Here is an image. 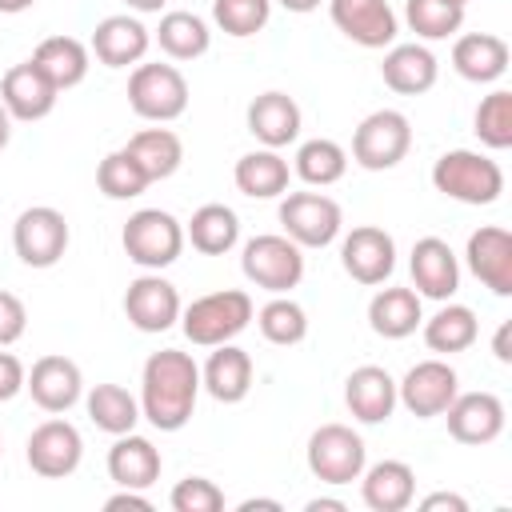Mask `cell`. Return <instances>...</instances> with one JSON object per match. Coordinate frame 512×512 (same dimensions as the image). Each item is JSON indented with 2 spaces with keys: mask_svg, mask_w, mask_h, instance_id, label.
I'll list each match as a JSON object with an SVG mask.
<instances>
[{
  "mask_svg": "<svg viewBox=\"0 0 512 512\" xmlns=\"http://www.w3.org/2000/svg\"><path fill=\"white\" fill-rule=\"evenodd\" d=\"M196 396H200V368L188 352L164 348L144 360L140 416H148V424H156L160 432H180L192 420Z\"/></svg>",
  "mask_w": 512,
  "mask_h": 512,
  "instance_id": "6da1fadb",
  "label": "cell"
},
{
  "mask_svg": "<svg viewBox=\"0 0 512 512\" xmlns=\"http://www.w3.org/2000/svg\"><path fill=\"white\" fill-rule=\"evenodd\" d=\"M432 184H436V192H444L460 204H496L504 192V172L496 160L456 148L432 164Z\"/></svg>",
  "mask_w": 512,
  "mask_h": 512,
  "instance_id": "7a4b0ae2",
  "label": "cell"
},
{
  "mask_svg": "<svg viewBox=\"0 0 512 512\" xmlns=\"http://www.w3.org/2000/svg\"><path fill=\"white\" fill-rule=\"evenodd\" d=\"M120 244H124V252H128L132 264H140L148 272H160V268H168V264L180 260L184 228L164 208H140V212L128 216V224L120 232Z\"/></svg>",
  "mask_w": 512,
  "mask_h": 512,
  "instance_id": "3957f363",
  "label": "cell"
},
{
  "mask_svg": "<svg viewBox=\"0 0 512 512\" xmlns=\"http://www.w3.org/2000/svg\"><path fill=\"white\" fill-rule=\"evenodd\" d=\"M184 336L200 348H216L228 344L232 336H240L252 320V300L240 288H224V292H208L200 300H192L184 312Z\"/></svg>",
  "mask_w": 512,
  "mask_h": 512,
  "instance_id": "277c9868",
  "label": "cell"
},
{
  "mask_svg": "<svg viewBox=\"0 0 512 512\" xmlns=\"http://www.w3.org/2000/svg\"><path fill=\"white\" fill-rule=\"evenodd\" d=\"M408 148H412V124L396 108H380V112L364 116L352 136V160L368 172L396 168L408 156Z\"/></svg>",
  "mask_w": 512,
  "mask_h": 512,
  "instance_id": "5b68a950",
  "label": "cell"
},
{
  "mask_svg": "<svg viewBox=\"0 0 512 512\" xmlns=\"http://www.w3.org/2000/svg\"><path fill=\"white\" fill-rule=\"evenodd\" d=\"M128 104L144 120H176L188 108V80L172 64H136L128 76Z\"/></svg>",
  "mask_w": 512,
  "mask_h": 512,
  "instance_id": "8992f818",
  "label": "cell"
},
{
  "mask_svg": "<svg viewBox=\"0 0 512 512\" xmlns=\"http://www.w3.org/2000/svg\"><path fill=\"white\" fill-rule=\"evenodd\" d=\"M240 268L244 276L256 284V288H268V292H288L304 280V256H300V244L288 240V236H252L244 244V256H240Z\"/></svg>",
  "mask_w": 512,
  "mask_h": 512,
  "instance_id": "52a82bcc",
  "label": "cell"
},
{
  "mask_svg": "<svg viewBox=\"0 0 512 512\" xmlns=\"http://www.w3.org/2000/svg\"><path fill=\"white\" fill-rule=\"evenodd\" d=\"M364 440L348 424H320L308 436V468L324 484H352L364 472Z\"/></svg>",
  "mask_w": 512,
  "mask_h": 512,
  "instance_id": "ba28073f",
  "label": "cell"
},
{
  "mask_svg": "<svg viewBox=\"0 0 512 512\" xmlns=\"http://www.w3.org/2000/svg\"><path fill=\"white\" fill-rule=\"evenodd\" d=\"M12 248L28 268H52L68 248V220L48 204L24 208L12 228Z\"/></svg>",
  "mask_w": 512,
  "mask_h": 512,
  "instance_id": "9c48e42d",
  "label": "cell"
},
{
  "mask_svg": "<svg viewBox=\"0 0 512 512\" xmlns=\"http://www.w3.org/2000/svg\"><path fill=\"white\" fill-rule=\"evenodd\" d=\"M280 224L300 248H324L340 232V204L324 192H292L280 200Z\"/></svg>",
  "mask_w": 512,
  "mask_h": 512,
  "instance_id": "30bf717a",
  "label": "cell"
},
{
  "mask_svg": "<svg viewBox=\"0 0 512 512\" xmlns=\"http://www.w3.org/2000/svg\"><path fill=\"white\" fill-rule=\"evenodd\" d=\"M456 392H460L456 368L444 364V360H420V364H412V368L404 372V380L396 384V400H400L412 416H420V420L440 416V412L452 404Z\"/></svg>",
  "mask_w": 512,
  "mask_h": 512,
  "instance_id": "8fae6325",
  "label": "cell"
},
{
  "mask_svg": "<svg viewBox=\"0 0 512 512\" xmlns=\"http://www.w3.org/2000/svg\"><path fill=\"white\" fill-rule=\"evenodd\" d=\"M80 456H84V440L68 420H44L28 436V464L44 480L72 476L80 468Z\"/></svg>",
  "mask_w": 512,
  "mask_h": 512,
  "instance_id": "7c38bea8",
  "label": "cell"
},
{
  "mask_svg": "<svg viewBox=\"0 0 512 512\" xmlns=\"http://www.w3.org/2000/svg\"><path fill=\"white\" fill-rule=\"evenodd\" d=\"M340 264L356 284H384L396 268V244L384 228L360 224L340 244Z\"/></svg>",
  "mask_w": 512,
  "mask_h": 512,
  "instance_id": "4fadbf2b",
  "label": "cell"
},
{
  "mask_svg": "<svg viewBox=\"0 0 512 512\" xmlns=\"http://www.w3.org/2000/svg\"><path fill=\"white\" fill-rule=\"evenodd\" d=\"M124 316L140 332H168L180 320V292H176V284H168L156 272L136 276L128 284V292H124Z\"/></svg>",
  "mask_w": 512,
  "mask_h": 512,
  "instance_id": "5bb4252c",
  "label": "cell"
},
{
  "mask_svg": "<svg viewBox=\"0 0 512 512\" xmlns=\"http://www.w3.org/2000/svg\"><path fill=\"white\" fill-rule=\"evenodd\" d=\"M440 416L460 444H492L504 432V404L492 392H456Z\"/></svg>",
  "mask_w": 512,
  "mask_h": 512,
  "instance_id": "9a60e30c",
  "label": "cell"
},
{
  "mask_svg": "<svg viewBox=\"0 0 512 512\" xmlns=\"http://www.w3.org/2000/svg\"><path fill=\"white\" fill-rule=\"evenodd\" d=\"M332 24L360 48H388L396 40V12L388 0H328Z\"/></svg>",
  "mask_w": 512,
  "mask_h": 512,
  "instance_id": "2e32d148",
  "label": "cell"
},
{
  "mask_svg": "<svg viewBox=\"0 0 512 512\" xmlns=\"http://www.w3.org/2000/svg\"><path fill=\"white\" fill-rule=\"evenodd\" d=\"M0 104L12 120H44L56 108V84L32 60L12 64L0 80Z\"/></svg>",
  "mask_w": 512,
  "mask_h": 512,
  "instance_id": "e0dca14e",
  "label": "cell"
},
{
  "mask_svg": "<svg viewBox=\"0 0 512 512\" xmlns=\"http://www.w3.org/2000/svg\"><path fill=\"white\" fill-rule=\"evenodd\" d=\"M464 256L484 288H492L496 296H512V236L504 228H496V224L476 228L468 236Z\"/></svg>",
  "mask_w": 512,
  "mask_h": 512,
  "instance_id": "ac0fdd59",
  "label": "cell"
},
{
  "mask_svg": "<svg viewBox=\"0 0 512 512\" xmlns=\"http://www.w3.org/2000/svg\"><path fill=\"white\" fill-rule=\"evenodd\" d=\"M412 284L420 296L428 300H448L456 288H460V264H456V252L448 248V240L440 236H424L412 244Z\"/></svg>",
  "mask_w": 512,
  "mask_h": 512,
  "instance_id": "d6986e66",
  "label": "cell"
},
{
  "mask_svg": "<svg viewBox=\"0 0 512 512\" xmlns=\"http://www.w3.org/2000/svg\"><path fill=\"white\" fill-rule=\"evenodd\" d=\"M24 388L44 412H68L84 392V376L68 356H40L24 376Z\"/></svg>",
  "mask_w": 512,
  "mask_h": 512,
  "instance_id": "ffe728a7",
  "label": "cell"
},
{
  "mask_svg": "<svg viewBox=\"0 0 512 512\" xmlns=\"http://www.w3.org/2000/svg\"><path fill=\"white\" fill-rule=\"evenodd\" d=\"M344 404L360 424H384L396 408V380L384 368L364 364L344 380Z\"/></svg>",
  "mask_w": 512,
  "mask_h": 512,
  "instance_id": "44dd1931",
  "label": "cell"
},
{
  "mask_svg": "<svg viewBox=\"0 0 512 512\" xmlns=\"http://www.w3.org/2000/svg\"><path fill=\"white\" fill-rule=\"evenodd\" d=\"M148 44H152V36L136 16H104L92 32V52L108 68H128V64L144 60Z\"/></svg>",
  "mask_w": 512,
  "mask_h": 512,
  "instance_id": "7402d4cb",
  "label": "cell"
},
{
  "mask_svg": "<svg viewBox=\"0 0 512 512\" xmlns=\"http://www.w3.org/2000/svg\"><path fill=\"white\" fill-rule=\"evenodd\" d=\"M248 132L264 148H284L300 136V104L284 92H260L248 104Z\"/></svg>",
  "mask_w": 512,
  "mask_h": 512,
  "instance_id": "603a6c76",
  "label": "cell"
},
{
  "mask_svg": "<svg viewBox=\"0 0 512 512\" xmlns=\"http://www.w3.org/2000/svg\"><path fill=\"white\" fill-rule=\"evenodd\" d=\"M108 476L120 488H152L160 480V448L148 436L124 432L108 448Z\"/></svg>",
  "mask_w": 512,
  "mask_h": 512,
  "instance_id": "cb8c5ba5",
  "label": "cell"
},
{
  "mask_svg": "<svg viewBox=\"0 0 512 512\" xmlns=\"http://www.w3.org/2000/svg\"><path fill=\"white\" fill-rule=\"evenodd\" d=\"M360 496L372 512H404L416 496V472L404 460H380L360 472Z\"/></svg>",
  "mask_w": 512,
  "mask_h": 512,
  "instance_id": "d4e9b609",
  "label": "cell"
},
{
  "mask_svg": "<svg viewBox=\"0 0 512 512\" xmlns=\"http://www.w3.org/2000/svg\"><path fill=\"white\" fill-rule=\"evenodd\" d=\"M200 384L208 388L212 400L240 404L252 388V356L236 344H216V352L208 356V364L200 372Z\"/></svg>",
  "mask_w": 512,
  "mask_h": 512,
  "instance_id": "484cf974",
  "label": "cell"
},
{
  "mask_svg": "<svg viewBox=\"0 0 512 512\" xmlns=\"http://www.w3.org/2000/svg\"><path fill=\"white\" fill-rule=\"evenodd\" d=\"M452 68L472 84H492L508 72V44L492 32H468L452 48Z\"/></svg>",
  "mask_w": 512,
  "mask_h": 512,
  "instance_id": "4316f807",
  "label": "cell"
},
{
  "mask_svg": "<svg viewBox=\"0 0 512 512\" xmlns=\"http://www.w3.org/2000/svg\"><path fill=\"white\" fill-rule=\"evenodd\" d=\"M380 76L392 92L420 96L436 84V56L424 44H396V48H388V56L380 64Z\"/></svg>",
  "mask_w": 512,
  "mask_h": 512,
  "instance_id": "83f0119b",
  "label": "cell"
},
{
  "mask_svg": "<svg viewBox=\"0 0 512 512\" xmlns=\"http://www.w3.org/2000/svg\"><path fill=\"white\" fill-rule=\"evenodd\" d=\"M420 320H424L420 316V292H412V288H380L368 304V324L384 340L412 336Z\"/></svg>",
  "mask_w": 512,
  "mask_h": 512,
  "instance_id": "f1b7e54d",
  "label": "cell"
},
{
  "mask_svg": "<svg viewBox=\"0 0 512 512\" xmlns=\"http://www.w3.org/2000/svg\"><path fill=\"white\" fill-rule=\"evenodd\" d=\"M236 188L252 200H272L280 192H288V160L276 152V148H260V152H248L236 160V172H232Z\"/></svg>",
  "mask_w": 512,
  "mask_h": 512,
  "instance_id": "f546056e",
  "label": "cell"
},
{
  "mask_svg": "<svg viewBox=\"0 0 512 512\" xmlns=\"http://www.w3.org/2000/svg\"><path fill=\"white\" fill-rule=\"evenodd\" d=\"M32 64L56 84V92H64V88H76L88 76V48L76 36H48L32 52Z\"/></svg>",
  "mask_w": 512,
  "mask_h": 512,
  "instance_id": "4dcf8cb0",
  "label": "cell"
},
{
  "mask_svg": "<svg viewBox=\"0 0 512 512\" xmlns=\"http://www.w3.org/2000/svg\"><path fill=\"white\" fill-rule=\"evenodd\" d=\"M188 240H192V248L204 252V256H224V252H232L236 240H240V220H236V212L224 208V204H204V208H196L192 220H188Z\"/></svg>",
  "mask_w": 512,
  "mask_h": 512,
  "instance_id": "1f68e13d",
  "label": "cell"
},
{
  "mask_svg": "<svg viewBox=\"0 0 512 512\" xmlns=\"http://www.w3.org/2000/svg\"><path fill=\"white\" fill-rule=\"evenodd\" d=\"M124 148L136 156V164L148 172V180H168L180 168V160H184V144L168 128H144Z\"/></svg>",
  "mask_w": 512,
  "mask_h": 512,
  "instance_id": "d6a6232c",
  "label": "cell"
},
{
  "mask_svg": "<svg viewBox=\"0 0 512 512\" xmlns=\"http://www.w3.org/2000/svg\"><path fill=\"white\" fill-rule=\"evenodd\" d=\"M476 332H480V324H476V312L472 308H464V304H444L428 324H424V344L432 348V352H464V348H472L476 344Z\"/></svg>",
  "mask_w": 512,
  "mask_h": 512,
  "instance_id": "836d02e7",
  "label": "cell"
},
{
  "mask_svg": "<svg viewBox=\"0 0 512 512\" xmlns=\"http://www.w3.org/2000/svg\"><path fill=\"white\" fill-rule=\"evenodd\" d=\"M88 416H92V424H96L100 432L124 436V432L136 428L140 404H136V396H132L128 388H120V384H96V388L88 392Z\"/></svg>",
  "mask_w": 512,
  "mask_h": 512,
  "instance_id": "e575fe53",
  "label": "cell"
},
{
  "mask_svg": "<svg viewBox=\"0 0 512 512\" xmlns=\"http://www.w3.org/2000/svg\"><path fill=\"white\" fill-rule=\"evenodd\" d=\"M156 40L172 60H196V56L208 52L212 32L196 12H168L156 28Z\"/></svg>",
  "mask_w": 512,
  "mask_h": 512,
  "instance_id": "d590c367",
  "label": "cell"
},
{
  "mask_svg": "<svg viewBox=\"0 0 512 512\" xmlns=\"http://www.w3.org/2000/svg\"><path fill=\"white\" fill-rule=\"evenodd\" d=\"M348 172V152L336 140H304L296 152V176L304 184L328 188Z\"/></svg>",
  "mask_w": 512,
  "mask_h": 512,
  "instance_id": "8d00e7d4",
  "label": "cell"
},
{
  "mask_svg": "<svg viewBox=\"0 0 512 512\" xmlns=\"http://www.w3.org/2000/svg\"><path fill=\"white\" fill-rule=\"evenodd\" d=\"M404 20L416 36L424 40H444L460 32L464 24V4L460 0H404Z\"/></svg>",
  "mask_w": 512,
  "mask_h": 512,
  "instance_id": "74e56055",
  "label": "cell"
},
{
  "mask_svg": "<svg viewBox=\"0 0 512 512\" xmlns=\"http://www.w3.org/2000/svg\"><path fill=\"white\" fill-rule=\"evenodd\" d=\"M96 184H100V192H104L108 200H132V196H140L152 180H148V172L136 164V156H132L128 148H116V152H108V156L100 160Z\"/></svg>",
  "mask_w": 512,
  "mask_h": 512,
  "instance_id": "f35d334b",
  "label": "cell"
},
{
  "mask_svg": "<svg viewBox=\"0 0 512 512\" xmlns=\"http://www.w3.org/2000/svg\"><path fill=\"white\" fill-rule=\"evenodd\" d=\"M256 324H260V336H264L268 344H280V348L300 344V340L308 336V316H304V308H300L296 300H288V296L268 300V304L256 312Z\"/></svg>",
  "mask_w": 512,
  "mask_h": 512,
  "instance_id": "ab89813d",
  "label": "cell"
},
{
  "mask_svg": "<svg viewBox=\"0 0 512 512\" xmlns=\"http://www.w3.org/2000/svg\"><path fill=\"white\" fill-rule=\"evenodd\" d=\"M476 136H480V144H488L496 152L512 148V92L496 88V92H488L480 100V108H476Z\"/></svg>",
  "mask_w": 512,
  "mask_h": 512,
  "instance_id": "60d3db41",
  "label": "cell"
},
{
  "mask_svg": "<svg viewBox=\"0 0 512 512\" xmlns=\"http://www.w3.org/2000/svg\"><path fill=\"white\" fill-rule=\"evenodd\" d=\"M212 16L228 36H256L272 16V0H216Z\"/></svg>",
  "mask_w": 512,
  "mask_h": 512,
  "instance_id": "b9f144b4",
  "label": "cell"
},
{
  "mask_svg": "<svg viewBox=\"0 0 512 512\" xmlns=\"http://www.w3.org/2000/svg\"><path fill=\"white\" fill-rule=\"evenodd\" d=\"M168 504H172V512H220L224 508V492L208 476H184L172 488Z\"/></svg>",
  "mask_w": 512,
  "mask_h": 512,
  "instance_id": "7bdbcfd3",
  "label": "cell"
},
{
  "mask_svg": "<svg viewBox=\"0 0 512 512\" xmlns=\"http://www.w3.org/2000/svg\"><path fill=\"white\" fill-rule=\"evenodd\" d=\"M24 328H28V312H24L20 296H12V292L0 288V348L16 344L24 336Z\"/></svg>",
  "mask_w": 512,
  "mask_h": 512,
  "instance_id": "ee69618b",
  "label": "cell"
},
{
  "mask_svg": "<svg viewBox=\"0 0 512 512\" xmlns=\"http://www.w3.org/2000/svg\"><path fill=\"white\" fill-rule=\"evenodd\" d=\"M24 388V364L12 352H0V404Z\"/></svg>",
  "mask_w": 512,
  "mask_h": 512,
  "instance_id": "f6af8a7d",
  "label": "cell"
},
{
  "mask_svg": "<svg viewBox=\"0 0 512 512\" xmlns=\"http://www.w3.org/2000/svg\"><path fill=\"white\" fill-rule=\"evenodd\" d=\"M104 508H108V512H120V508H132V512H152V500H148V496H140V488H124V492L108 496V500H104Z\"/></svg>",
  "mask_w": 512,
  "mask_h": 512,
  "instance_id": "bcb514c9",
  "label": "cell"
},
{
  "mask_svg": "<svg viewBox=\"0 0 512 512\" xmlns=\"http://www.w3.org/2000/svg\"><path fill=\"white\" fill-rule=\"evenodd\" d=\"M420 508H424V512H436V508L468 512V500H464V496H456V492H432V496H424V500H420Z\"/></svg>",
  "mask_w": 512,
  "mask_h": 512,
  "instance_id": "7dc6e473",
  "label": "cell"
},
{
  "mask_svg": "<svg viewBox=\"0 0 512 512\" xmlns=\"http://www.w3.org/2000/svg\"><path fill=\"white\" fill-rule=\"evenodd\" d=\"M508 336H512V324L504 320V324L496 328V340H492V352H496V360H500V364H512V348H508Z\"/></svg>",
  "mask_w": 512,
  "mask_h": 512,
  "instance_id": "c3c4849f",
  "label": "cell"
},
{
  "mask_svg": "<svg viewBox=\"0 0 512 512\" xmlns=\"http://www.w3.org/2000/svg\"><path fill=\"white\" fill-rule=\"evenodd\" d=\"M256 508H268V512H280V500H264V496H256V500H240V512H256Z\"/></svg>",
  "mask_w": 512,
  "mask_h": 512,
  "instance_id": "681fc988",
  "label": "cell"
},
{
  "mask_svg": "<svg viewBox=\"0 0 512 512\" xmlns=\"http://www.w3.org/2000/svg\"><path fill=\"white\" fill-rule=\"evenodd\" d=\"M308 512H344V500H308Z\"/></svg>",
  "mask_w": 512,
  "mask_h": 512,
  "instance_id": "f907efd6",
  "label": "cell"
},
{
  "mask_svg": "<svg viewBox=\"0 0 512 512\" xmlns=\"http://www.w3.org/2000/svg\"><path fill=\"white\" fill-rule=\"evenodd\" d=\"M8 136H12V116H8V108L0 104V152L8 148Z\"/></svg>",
  "mask_w": 512,
  "mask_h": 512,
  "instance_id": "816d5d0a",
  "label": "cell"
},
{
  "mask_svg": "<svg viewBox=\"0 0 512 512\" xmlns=\"http://www.w3.org/2000/svg\"><path fill=\"white\" fill-rule=\"evenodd\" d=\"M128 8H136V12H160L164 8V0H124Z\"/></svg>",
  "mask_w": 512,
  "mask_h": 512,
  "instance_id": "f5cc1de1",
  "label": "cell"
},
{
  "mask_svg": "<svg viewBox=\"0 0 512 512\" xmlns=\"http://www.w3.org/2000/svg\"><path fill=\"white\" fill-rule=\"evenodd\" d=\"M288 12H312V8H320V0H280Z\"/></svg>",
  "mask_w": 512,
  "mask_h": 512,
  "instance_id": "db71d44e",
  "label": "cell"
},
{
  "mask_svg": "<svg viewBox=\"0 0 512 512\" xmlns=\"http://www.w3.org/2000/svg\"><path fill=\"white\" fill-rule=\"evenodd\" d=\"M32 4H36V0H0V12L12 16V12H24V8H32Z\"/></svg>",
  "mask_w": 512,
  "mask_h": 512,
  "instance_id": "11a10c76",
  "label": "cell"
},
{
  "mask_svg": "<svg viewBox=\"0 0 512 512\" xmlns=\"http://www.w3.org/2000/svg\"><path fill=\"white\" fill-rule=\"evenodd\" d=\"M0 456H4V448H0Z\"/></svg>",
  "mask_w": 512,
  "mask_h": 512,
  "instance_id": "9f6ffc18",
  "label": "cell"
},
{
  "mask_svg": "<svg viewBox=\"0 0 512 512\" xmlns=\"http://www.w3.org/2000/svg\"><path fill=\"white\" fill-rule=\"evenodd\" d=\"M460 4H468V0H460Z\"/></svg>",
  "mask_w": 512,
  "mask_h": 512,
  "instance_id": "6f0895ef",
  "label": "cell"
}]
</instances>
